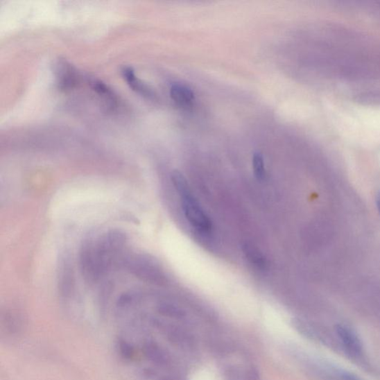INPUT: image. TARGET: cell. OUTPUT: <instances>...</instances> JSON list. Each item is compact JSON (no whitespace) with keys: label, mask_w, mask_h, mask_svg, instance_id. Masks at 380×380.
I'll use <instances>...</instances> for the list:
<instances>
[{"label":"cell","mask_w":380,"mask_h":380,"mask_svg":"<svg viewBox=\"0 0 380 380\" xmlns=\"http://www.w3.org/2000/svg\"><path fill=\"white\" fill-rule=\"evenodd\" d=\"M121 232L112 230L95 242H87L80 251L83 276L90 283L96 282L111 269L126 245Z\"/></svg>","instance_id":"obj_1"},{"label":"cell","mask_w":380,"mask_h":380,"mask_svg":"<svg viewBox=\"0 0 380 380\" xmlns=\"http://www.w3.org/2000/svg\"><path fill=\"white\" fill-rule=\"evenodd\" d=\"M172 182L181 198L184 214L189 223L200 231L209 230L212 221L197 202L185 177L180 172L174 171Z\"/></svg>","instance_id":"obj_2"},{"label":"cell","mask_w":380,"mask_h":380,"mask_svg":"<svg viewBox=\"0 0 380 380\" xmlns=\"http://www.w3.org/2000/svg\"><path fill=\"white\" fill-rule=\"evenodd\" d=\"M337 333L348 352L354 356L361 354L362 352L361 341L352 329L345 325L339 326L337 328Z\"/></svg>","instance_id":"obj_3"},{"label":"cell","mask_w":380,"mask_h":380,"mask_svg":"<svg viewBox=\"0 0 380 380\" xmlns=\"http://www.w3.org/2000/svg\"><path fill=\"white\" fill-rule=\"evenodd\" d=\"M172 99L182 107H192L195 101L194 92L180 83H175L171 89Z\"/></svg>","instance_id":"obj_4"},{"label":"cell","mask_w":380,"mask_h":380,"mask_svg":"<svg viewBox=\"0 0 380 380\" xmlns=\"http://www.w3.org/2000/svg\"><path fill=\"white\" fill-rule=\"evenodd\" d=\"M122 72L124 78L128 81L133 90L144 94V96H153V92L150 89H148L140 80L136 78L135 71L132 68L126 67L123 69Z\"/></svg>","instance_id":"obj_5"},{"label":"cell","mask_w":380,"mask_h":380,"mask_svg":"<svg viewBox=\"0 0 380 380\" xmlns=\"http://www.w3.org/2000/svg\"><path fill=\"white\" fill-rule=\"evenodd\" d=\"M243 252H244L245 257L252 265L259 269L266 268L267 260L258 248L246 243L243 246Z\"/></svg>","instance_id":"obj_6"},{"label":"cell","mask_w":380,"mask_h":380,"mask_svg":"<svg viewBox=\"0 0 380 380\" xmlns=\"http://www.w3.org/2000/svg\"><path fill=\"white\" fill-rule=\"evenodd\" d=\"M252 167L253 171H254L255 176L259 181L264 180L265 178L266 172L265 167V162L261 154L257 153L253 155L252 157Z\"/></svg>","instance_id":"obj_7"},{"label":"cell","mask_w":380,"mask_h":380,"mask_svg":"<svg viewBox=\"0 0 380 380\" xmlns=\"http://www.w3.org/2000/svg\"><path fill=\"white\" fill-rule=\"evenodd\" d=\"M93 88L99 94L108 98H113L112 92L107 85L101 81H94L93 83Z\"/></svg>","instance_id":"obj_8"},{"label":"cell","mask_w":380,"mask_h":380,"mask_svg":"<svg viewBox=\"0 0 380 380\" xmlns=\"http://www.w3.org/2000/svg\"><path fill=\"white\" fill-rule=\"evenodd\" d=\"M341 380H361L351 374H343Z\"/></svg>","instance_id":"obj_9"},{"label":"cell","mask_w":380,"mask_h":380,"mask_svg":"<svg viewBox=\"0 0 380 380\" xmlns=\"http://www.w3.org/2000/svg\"><path fill=\"white\" fill-rule=\"evenodd\" d=\"M377 207L380 214V192L378 193V196L377 198Z\"/></svg>","instance_id":"obj_10"}]
</instances>
